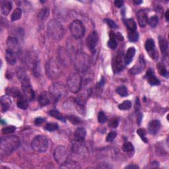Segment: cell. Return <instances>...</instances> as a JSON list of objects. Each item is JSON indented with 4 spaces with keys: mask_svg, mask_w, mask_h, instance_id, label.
Instances as JSON below:
<instances>
[{
    "mask_svg": "<svg viewBox=\"0 0 169 169\" xmlns=\"http://www.w3.org/2000/svg\"><path fill=\"white\" fill-rule=\"evenodd\" d=\"M21 141L18 137L12 136L2 137L0 140V156L2 158L6 157L17 149Z\"/></svg>",
    "mask_w": 169,
    "mask_h": 169,
    "instance_id": "6da1fadb",
    "label": "cell"
},
{
    "mask_svg": "<svg viewBox=\"0 0 169 169\" xmlns=\"http://www.w3.org/2000/svg\"><path fill=\"white\" fill-rule=\"evenodd\" d=\"M49 95L55 103L58 102L67 96V87L64 84L62 83H54L49 88Z\"/></svg>",
    "mask_w": 169,
    "mask_h": 169,
    "instance_id": "7a4b0ae2",
    "label": "cell"
},
{
    "mask_svg": "<svg viewBox=\"0 0 169 169\" xmlns=\"http://www.w3.org/2000/svg\"><path fill=\"white\" fill-rule=\"evenodd\" d=\"M47 31L49 36L55 40H60L64 35V28L58 21L52 19L48 24Z\"/></svg>",
    "mask_w": 169,
    "mask_h": 169,
    "instance_id": "3957f363",
    "label": "cell"
},
{
    "mask_svg": "<svg viewBox=\"0 0 169 169\" xmlns=\"http://www.w3.org/2000/svg\"><path fill=\"white\" fill-rule=\"evenodd\" d=\"M19 78L21 81V84H22V88L24 96L28 101H32L35 99V92L33 91V88L31 87V85L29 81V79L27 77V75L25 73L24 71H20L19 73Z\"/></svg>",
    "mask_w": 169,
    "mask_h": 169,
    "instance_id": "277c9868",
    "label": "cell"
},
{
    "mask_svg": "<svg viewBox=\"0 0 169 169\" xmlns=\"http://www.w3.org/2000/svg\"><path fill=\"white\" fill-rule=\"evenodd\" d=\"M74 66L79 72H85L90 66V58L86 53L79 52L74 58Z\"/></svg>",
    "mask_w": 169,
    "mask_h": 169,
    "instance_id": "5b68a950",
    "label": "cell"
},
{
    "mask_svg": "<svg viewBox=\"0 0 169 169\" xmlns=\"http://www.w3.org/2000/svg\"><path fill=\"white\" fill-rule=\"evenodd\" d=\"M45 70L47 77L51 79L59 78L62 73L60 64L54 59H50L46 63Z\"/></svg>",
    "mask_w": 169,
    "mask_h": 169,
    "instance_id": "8992f818",
    "label": "cell"
},
{
    "mask_svg": "<svg viewBox=\"0 0 169 169\" xmlns=\"http://www.w3.org/2000/svg\"><path fill=\"white\" fill-rule=\"evenodd\" d=\"M54 157L56 162L60 164L63 165L69 160L70 159V153L67 147L63 145L58 146L54 152Z\"/></svg>",
    "mask_w": 169,
    "mask_h": 169,
    "instance_id": "52a82bcc",
    "label": "cell"
},
{
    "mask_svg": "<svg viewBox=\"0 0 169 169\" xmlns=\"http://www.w3.org/2000/svg\"><path fill=\"white\" fill-rule=\"evenodd\" d=\"M32 149L38 153H44L48 148V140L47 137L42 135H39L31 141Z\"/></svg>",
    "mask_w": 169,
    "mask_h": 169,
    "instance_id": "ba28073f",
    "label": "cell"
},
{
    "mask_svg": "<svg viewBox=\"0 0 169 169\" xmlns=\"http://www.w3.org/2000/svg\"><path fill=\"white\" fill-rule=\"evenodd\" d=\"M67 85L68 89L73 93H77L82 85L81 76L78 73L70 75L67 79Z\"/></svg>",
    "mask_w": 169,
    "mask_h": 169,
    "instance_id": "9c48e42d",
    "label": "cell"
},
{
    "mask_svg": "<svg viewBox=\"0 0 169 169\" xmlns=\"http://www.w3.org/2000/svg\"><path fill=\"white\" fill-rule=\"evenodd\" d=\"M69 30L71 35L76 39H81L85 33V28L83 23L79 20H75L70 24Z\"/></svg>",
    "mask_w": 169,
    "mask_h": 169,
    "instance_id": "30bf717a",
    "label": "cell"
},
{
    "mask_svg": "<svg viewBox=\"0 0 169 169\" xmlns=\"http://www.w3.org/2000/svg\"><path fill=\"white\" fill-rule=\"evenodd\" d=\"M99 42V36L97 32L95 31H92L89 35H88L87 39V44L88 49L91 51L93 52L96 47L97 44H98Z\"/></svg>",
    "mask_w": 169,
    "mask_h": 169,
    "instance_id": "8fae6325",
    "label": "cell"
},
{
    "mask_svg": "<svg viewBox=\"0 0 169 169\" xmlns=\"http://www.w3.org/2000/svg\"><path fill=\"white\" fill-rule=\"evenodd\" d=\"M145 48L147 52L149 54V56L152 59L156 60L159 57V54L157 50H155V42L153 39H147L145 44Z\"/></svg>",
    "mask_w": 169,
    "mask_h": 169,
    "instance_id": "7c38bea8",
    "label": "cell"
},
{
    "mask_svg": "<svg viewBox=\"0 0 169 169\" xmlns=\"http://www.w3.org/2000/svg\"><path fill=\"white\" fill-rule=\"evenodd\" d=\"M7 50L14 52L17 55L20 53V46L18 40L14 37L9 36L7 40Z\"/></svg>",
    "mask_w": 169,
    "mask_h": 169,
    "instance_id": "4fadbf2b",
    "label": "cell"
},
{
    "mask_svg": "<svg viewBox=\"0 0 169 169\" xmlns=\"http://www.w3.org/2000/svg\"><path fill=\"white\" fill-rule=\"evenodd\" d=\"M145 67V62L143 56H140L139 60L133 67L130 70V73L132 75H138L141 73Z\"/></svg>",
    "mask_w": 169,
    "mask_h": 169,
    "instance_id": "5bb4252c",
    "label": "cell"
},
{
    "mask_svg": "<svg viewBox=\"0 0 169 169\" xmlns=\"http://www.w3.org/2000/svg\"><path fill=\"white\" fill-rule=\"evenodd\" d=\"M125 61L123 56L121 54H118L115 58L113 62V69L115 72H120L123 70L124 67Z\"/></svg>",
    "mask_w": 169,
    "mask_h": 169,
    "instance_id": "9a60e30c",
    "label": "cell"
},
{
    "mask_svg": "<svg viewBox=\"0 0 169 169\" xmlns=\"http://www.w3.org/2000/svg\"><path fill=\"white\" fill-rule=\"evenodd\" d=\"M137 19L139 25L141 27H145L148 23V17L147 13L144 10H139L137 13Z\"/></svg>",
    "mask_w": 169,
    "mask_h": 169,
    "instance_id": "2e32d148",
    "label": "cell"
},
{
    "mask_svg": "<svg viewBox=\"0 0 169 169\" xmlns=\"http://www.w3.org/2000/svg\"><path fill=\"white\" fill-rule=\"evenodd\" d=\"M145 77L147 80L148 83H149L150 85H151L156 86V85H159L160 84V81L155 75L153 71L151 69H149L147 70L145 75Z\"/></svg>",
    "mask_w": 169,
    "mask_h": 169,
    "instance_id": "e0dca14e",
    "label": "cell"
},
{
    "mask_svg": "<svg viewBox=\"0 0 169 169\" xmlns=\"http://www.w3.org/2000/svg\"><path fill=\"white\" fill-rule=\"evenodd\" d=\"M160 122L157 120H155L151 121L148 126V132L151 134L155 136V135L157 134L160 128Z\"/></svg>",
    "mask_w": 169,
    "mask_h": 169,
    "instance_id": "ac0fdd59",
    "label": "cell"
},
{
    "mask_svg": "<svg viewBox=\"0 0 169 169\" xmlns=\"http://www.w3.org/2000/svg\"><path fill=\"white\" fill-rule=\"evenodd\" d=\"M86 130L82 127L78 128L75 130L74 133V139L75 141L83 142L85 138L86 137Z\"/></svg>",
    "mask_w": 169,
    "mask_h": 169,
    "instance_id": "d6986e66",
    "label": "cell"
},
{
    "mask_svg": "<svg viewBox=\"0 0 169 169\" xmlns=\"http://www.w3.org/2000/svg\"><path fill=\"white\" fill-rule=\"evenodd\" d=\"M12 9V3L10 1H2L1 2V11L3 15H8Z\"/></svg>",
    "mask_w": 169,
    "mask_h": 169,
    "instance_id": "ffe728a7",
    "label": "cell"
},
{
    "mask_svg": "<svg viewBox=\"0 0 169 169\" xmlns=\"http://www.w3.org/2000/svg\"><path fill=\"white\" fill-rule=\"evenodd\" d=\"M17 55L13 52L9 50H6V59L7 60V62L9 63L11 66L15 65L17 62Z\"/></svg>",
    "mask_w": 169,
    "mask_h": 169,
    "instance_id": "44dd1931",
    "label": "cell"
},
{
    "mask_svg": "<svg viewBox=\"0 0 169 169\" xmlns=\"http://www.w3.org/2000/svg\"><path fill=\"white\" fill-rule=\"evenodd\" d=\"M124 23L128 29V32H132L137 31V24L132 19H124Z\"/></svg>",
    "mask_w": 169,
    "mask_h": 169,
    "instance_id": "7402d4cb",
    "label": "cell"
},
{
    "mask_svg": "<svg viewBox=\"0 0 169 169\" xmlns=\"http://www.w3.org/2000/svg\"><path fill=\"white\" fill-rule=\"evenodd\" d=\"M109 36L110 40L108 42V46L111 49L115 50L118 46V42L116 39V34L113 31H111L109 33Z\"/></svg>",
    "mask_w": 169,
    "mask_h": 169,
    "instance_id": "603a6c76",
    "label": "cell"
},
{
    "mask_svg": "<svg viewBox=\"0 0 169 169\" xmlns=\"http://www.w3.org/2000/svg\"><path fill=\"white\" fill-rule=\"evenodd\" d=\"M135 54H136V49H135L134 47H130L128 49L126 52V56L124 58L126 64H130V62L132 61V59L134 57Z\"/></svg>",
    "mask_w": 169,
    "mask_h": 169,
    "instance_id": "cb8c5ba5",
    "label": "cell"
},
{
    "mask_svg": "<svg viewBox=\"0 0 169 169\" xmlns=\"http://www.w3.org/2000/svg\"><path fill=\"white\" fill-rule=\"evenodd\" d=\"M18 100L17 102V105L18 108L25 110L28 108V100L26 99V97L24 96V95H23L21 94L19 97H18Z\"/></svg>",
    "mask_w": 169,
    "mask_h": 169,
    "instance_id": "d4e9b609",
    "label": "cell"
},
{
    "mask_svg": "<svg viewBox=\"0 0 169 169\" xmlns=\"http://www.w3.org/2000/svg\"><path fill=\"white\" fill-rule=\"evenodd\" d=\"M32 70L33 75L36 77H39L40 75V62L38 59L33 60L32 62Z\"/></svg>",
    "mask_w": 169,
    "mask_h": 169,
    "instance_id": "484cf974",
    "label": "cell"
},
{
    "mask_svg": "<svg viewBox=\"0 0 169 169\" xmlns=\"http://www.w3.org/2000/svg\"><path fill=\"white\" fill-rule=\"evenodd\" d=\"M159 45H160V49L161 50V52L163 54H167L168 49V44L167 40L163 38L161 36L159 37Z\"/></svg>",
    "mask_w": 169,
    "mask_h": 169,
    "instance_id": "4316f807",
    "label": "cell"
},
{
    "mask_svg": "<svg viewBox=\"0 0 169 169\" xmlns=\"http://www.w3.org/2000/svg\"><path fill=\"white\" fill-rule=\"evenodd\" d=\"M39 103L41 107H45V106L48 105L50 103L49 98L46 92H43L39 96Z\"/></svg>",
    "mask_w": 169,
    "mask_h": 169,
    "instance_id": "83f0119b",
    "label": "cell"
},
{
    "mask_svg": "<svg viewBox=\"0 0 169 169\" xmlns=\"http://www.w3.org/2000/svg\"><path fill=\"white\" fill-rule=\"evenodd\" d=\"M49 115L56 118V119L57 120H61L62 122H66V118L65 117L63 116L62 114L59 112L58 111H56V110H52V111H50L49 112Z\"/></svg>",
    "mask_w": 169,
    "mask_h": 169,
    "instance_id": "f1b7e54d",
    "label": "cell"
},
{
    "mask_svg": "<svg viewBox=\"0 0 169 169\" xmlns=\"http://www.w3.org/2000/svg\"><path fill=\"white\" fill-rule=\"evenodd\" d=\"M21 16H22V10H21L20 8H17L11 14V19L12 21H17L21 19Z\"/></svg>",
    "mask_w": 169,
    "mask_h": 169,
    "instance_id": "f546056e",
    "label": "cell"
},
{
    "mask_svg": "<svg viewBox=\"0 0 169 169\" xmlns=\"http://www.w3.org/2000/svg\"><path fill=\"white\" fill-rule=\"evenodd\" d=\"M157 68L159 73L160 75L163 76V77H166V76H167V75H168L167 70L166 69L165 66H164L163 63H158L157 64Z\"/></svg>",
    "mask_w": 169,
    "mask_h": 169,
    "instance_id": "4dcf8cb0",
    "label": "cell"
},
{
    "mask_svg": "<svg viewBox=\"0 0 169 169\" xmlns=\"http://www.w3.org/2000/svg\"><path fill=\"white\" fill-rule=\"evenodd\" d=\"M49 16V9L48 8H43V9H41V11L39 12V15H38V17L40 21H44Z\"/></svg>",
    "mask_w": 169,
    "mask_h": 169,
    "instance_id": "1f68e13d",
    "label": "cell"
},
{
    "mask_svg": "<svg viewBox=\"0 0 169 169\" xmlns=\"http://www.w3.org/2000/svg\"><path fill=\"white\" fill-rule=\"evenodd\" d=\"M7 95L16 97V98H18V97L21 95L19 90L17 88H15V87H13V88H9V89H7Z\"/></svg>",
    "mask_w": 169,
    "mask_h": 169,
    "instance_id": "d6a6232c",
    "label": "cell"
},
{
    "mask_svg": "<svg viewBox=\"0 0 169 169\" xmlns=\"http://www.w3.org/2000/svg\"><path fill=\"white\" fill-rule=\"evenodd\" d=\"M132 107V103L130 100H125L124 102L118 105V108L121 111H127Z\"/></svg>",
    "mask_w": 169,
    "mask_h": 169,
    "instance_id": "836d02e7",
    "label": "cell"
},
{
    "mask_svg": "<svg viewBox=\"0 0 169 169\" xmlns=\"http://www.w3.org/2000/svg\"><path fill=\"white\" fill-rule=\"evenodd\" d=\"M117 93L121 96H126L128 95V90H127V88L125 86H120L118 87L116 90Z\"/></svg>",
    "mask_w": 169,
    "mask_h": 169,
    "instance_id": "e575fe53",
    "label": "cell"
},
{
    "mask_svg": "<svg viewBox=\"0 0 169 169\" xmlns=\"http://www.w3.org/2000/svg\"><path fill=\"white\" fill-rule=\"evenodd\" d=\"M122 150L126 153H129V152H132L134 150L133 145L130 142H126L122 146Z\"/></svg>",
    "mask_w": 169,
    "mask_h": 169,
    "instance_id": "d590c367",
    "label": "cell"
},
{
    "mask_svg": "<svg viewBox=\"0 0 169 169\" xmlns=\"http://www.w3.org/2000/svg\"><path fill=\"white\" fill-rule=\"evenodd\" d=\"M148 23L150 24V26L153 28H155L157 26L159 23V18L157 16H152L148 20Z\"/></svg>",
    "mask_w": 169,
    "mask_h": 169,
    "instance_id": "8d00e7d4",
    "label": "cell"
},
{
    "mask_svg": "<svg viewBox=\"0 0 169 169\" xmlns=\"http://www.w3.org/2000/svg\"><path fill=\"white\" fill-rule=\"evenodd\" d=\"M67 119H68L71 124H73L74 125H77V124H79L81 123V120L79 118H78L77 116H73V115H69L67 116Z\"/></svg>",
    "mask_w": 169,
    "mask_h": 169,
    "instance_id": "74e56055",
    "label": "cell"
},
{
    "mask_svg": "<svg viewBox=\"0 0 169 169\" xmlns=\"http://www.w3.org/2000/svg\"><path fill=\"white\" fill-rule=\"evenodd\" d=\"M15 130H16V127L13 126H9L3 128L2 130V133L3 134H9V133H13Z\"/></svg>",
    "mask_w": 169,
    "mask_h": 169,
    "instance_id": "f35d334b",
    "label": "cell"
},
{
    "mask_svg": "<svg viewBox=\"0 0 169 169\" xmlns=\"http://www.w3.org/2000/svg\"><path fill=\"white\" fill-rule=\"evenodd\" d=\"M9 107V103H7V101H6L5 97L3 96L1 99V109L2 112H6Z\"/></svg>",
    "mask_w": 169,
    "mask_h": 169,
    "instance_id": "ab89813d",
    "label": "cell"
},
{
    "mask_svg": "<svg viewBox=\"0 0 169 169\" xmlns=\"http://www.w3.org/2000/svg\"><path fill=\"white\" fill-rule=\"evenodd\" d=\"M128 39L133 42H136L139 39V34L137 31L128 32Z\"/></svg>",
    "mask_w": 169,
    "mask_h": 169,
    "instance_id": "60d3db41",
    "label": "cell"
},
{
    "mask_svg": "<svg viewBox=\"0 0 169 169\" xmlns=\"http://www.w3.org/2000/svg\"><path fill=\"white\" fill-rule=\"evenodd\" d=\"M58 129V125L56 123H48L45 126V130L49 132L57 130Z\"/></svg>",
    "mask_w": 169,
    "mask_h": 169,
    "instance_id": "b9f144b4",
    "label": "cell"
},
{
    "mask_svg": "<svg viewBox=\"0 0 169 169\" xmlns=\"http://www.w3.org/2000/svg\"><path fill=\"white\" fill-rule=\"evenodd\" d=\"M60 167L65 168H79L80 167L77 165V164H75V162H72L69 160L68 162L63 164V165H62Z\"/></svg>",
    "mask_w": 169,
    "mask_h": 169,
    "instance_id": "7bdbcfd3",
    "label": "cell"
},
{
    "mask_svg": "<svg viewBox=\"0 0 169 169\" xmlns=\"http://www.w3.org/2000/svg\"><path fill=\"white\" fill-rule=\"evenodd\" d=\"M107 120V117L106 116L104 112L101 111L99 113L98 115V121L100 124H104Z\"/></svg>",
    "mask_w": 169,
    "mask_h": 169,
    "instance_id": "ee69618b",
    "label": "cell"
},
{
    "mask_svg": "<svg viewBox=\"0 0 169 169\" xmlns=\"http://www.w3.org/2000/svg\"><path fill=\"white\" fill-rule=\"evenodd\" d=\"M137 133L139 135V137H141V139L143 140V141H144L145 143H147V139L145 137L146 132L143 129H138L137 130Z\"/></svg>",
    "mask_w": 169,
    "mask_h": 169,
    "instance_id": "f6af8a7d",
    "label": "cell"
},
{
    "mask_svg": "<svg viewBox=\"0 0 169 169\" xmlns=\"http://www.w3.org/2000/svg\"><path fill=\"white\" fill-rule=\"evenodd\" d=\"M116 136H117L116 132L112 131V132H111L108 134L107 139H106V141H107V142H112L114 139L116 138Z\"/></svg>",
    "mask_w": 169,
    "mask_h": 169,
    "instance_id": "bcb514c9",
    "label": "cell"
},
{
    "mask_svg": "<svg viewBox=\"0 0 169 169\" xmlns=\"http://www.w3.org/2000/svg\"><path fill=\"white\" fill-rule=\"evenodd\" d=\"M109 126L111 127V128H116L119 125V121L116 118H114L112 119L109 122Z\"/></svg>",
    "mask_w": 169,
    "mask_h": 169,
    "instance_id": "7dc6e473",
    "label": "cell"
},
{
    "mask_svg": "<svg viewBox=\"0 0 169 169\" xmlns=\"http://www.w3.org/2000/svg\"><path fill=\"white\" fill-rule=\"evenodd\" d=\"M105 21L111 28H118V25L116 24V23L114 21L111 20V19H106Z\"/></svg>",
    "mask_w": 169,
    "mask_h": 169,
    "instance_id": "c3c4849f",
    "label": "cell"
},
{
    "mask_svg": "<svg viewBox=\"0 0 169 169\" xmlns=\"http://www.w3.org/2000/svg\"><path fill=\"white\" fill-rule=\"evenodd\" d=\"M44 121H45L44 118H36L35 120V124L36 126H39V125H40V124H42V123H43Z\"/></svg>",
    "mask_w": 169,
    "mask_h": 169,
    "instance_id": "681fc988",
    "label": "cell"
},
{
    "mask_svg": "<svg viewBox=\"0 0 169 169\" xmlns=\"http://www.w3.org/2000/svg\"><path fill=\"white\" fill-rule=\"evenodd\" d=\"M115 5L116 7L120 8L122 7L124 5V2L123 1H120V0H116L115 2Z\"/></svg>",
    "mask_w": 169,
    "mask_h": 169,
    "instance_id": "f907efd6",
    "label": "cell"
},
{
    "mask_svg": "<svg viewBox=\"0 0 169 169\" xmlns=\"http://www.w3.org/2000/svg\"><path fill=\"white\" fill-rule=\"evenodd\" d=\"M125 168H131V169H137V168H139V167L136 165V164H130V165L128 166H126L125 167Z\"/></svg>",
    "mask_w": 169,
    "mask_h": 169,
    "instance_id": "816d5d0a",
    "label": "cell"
},
{
    "mask_svg": "<svg viewBox=\"0 0 169 169\" xmlns=\"http://www.w3.org/2000/svg\"><path fill=\"white\" fill-rule=\"evenodd\" d=\"M116 39H118L119 41L124 40V37H123V36L121 35V34H120V33L116 34Z\"/></svg>",
    "mask_w": 169,
    "mask_h": 169,
    "instance_id": "f5cc1de1",
    "label": "cell"
},
{
    "mask_svg": "<svg viewBox=\"0 0 169 169\" xmlns=\"http://www.w3.org/2000/svg\"><path fill=\"white\" fill-rule=\"evenodd\" d=\"M165 18H166V20L168 21L169 20V11L167 10L166 13H165Z\"/></svg>",
    "mask_w": 169,
    "mask_h": 169,
    "instance_id": "db71d44e",
    "label": "cell"
},
{
    "mask_svg": "<svg viewBox=\"0 0 169 169\" xmlns=\"http://www.w3.org/2000/svg\"><path fill=\"white\" fill-rule=\"evenodd\" d=\"M139 119L137 121H138V123H139V124H140V122H141V118H142V115H141V114H140V115H139Z\"/></svg>",
    "mask_w": 169,
    "mask_h": 169,
    "instance_id": "11a10c76",
    "label": "cell"
},
{
    "mask_svg": "<svg viewBox=\"0 0 169 169\" xmlns=\"http://www.w3.org/2000/svg\"><path fill=\"white\" fill-rule=\"evenodd\" d=\"M133 2L138 5V4H141L142 3V1H133Z\"/></svg>",
    "mask_w": 169,
    "mask_h": 169,
    "instance_id": "9f6ffc18",
    "label": "cell"
}]
</instances>
